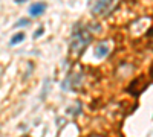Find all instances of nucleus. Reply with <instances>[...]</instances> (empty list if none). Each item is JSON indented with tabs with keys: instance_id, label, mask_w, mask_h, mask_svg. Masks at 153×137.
<instances>
[{
	"instance_id": "nucleus-1",
	"label": "nucleus",
	"mask_w": 153,
	"mask_h": 137,
	"mask_svg": "<svg viewBox=\"0 0 153 137\" xmlns=\"http://www.w3.org/2000/svg\"><path fill=\"white\" fill-rule=\"evenodd\" d=\"M91 34H89L84 27H80L77 26L75 27V32L74 35H72V44H70V50L72 53H75V55H81L84 47L91 43Z\"/></svg>"
},
{
	"instance_id": "nucleus-2",
	"label": "nucleus",
	"mask_w": 153,
	"mask_h": 137,
	"mask_svg": "<svg viewBox=\"0 0 153 137\" xmlns=\"http://www.w3.org/2000/svg\"><path fill=\"white\" fill-rule=\"evenodd\" d=\"M115 5L110 3V2H96L94 6H92V12L95 15H106L112 11V8Z\"/></svg>"
},
{
	"instance_id": "nucleus-3",
	"label": "nucleus",
	"mask_w": 153,
	"mask_h": 137,
	"mask_svg": "<svg viewBox=\"0 0 153 137\" xmlns=\"http://www.w3.org/2000/svg\"><path fill=\"white\" fill-rule=\"evenodd\" d=\"M44 9H46V3H41V2H37V3H32L29 6V14L32 17H38L44 12Z\"/></svg>"
},
{
	"instance_id": "nucleus-4",
	"label": "nucleus",
	"mask_w": 153,
	"mask_h": 137,
	"mask_svg": "<svg viewBox=\"0 0 153 137\" xmlns=\"http://www.w3.org/2000/svg\"><path fill=\"white\" fill-rule=\"evenodd\" d=\"M107 53H109V49H107V46L103 43V44H100V46H98V47H96L95 57H96V58H104Z\"/></svg>"
},
{
	"instance_id": "nucleus-5",
	"label": "nucleus",
	"mask_w": 153,
	"mask_h": 137,
	"mask_svg": "<svg viewBox=\"0 0 153 137\" xmlns=\"http://www.w3.org/2000/svg\"><path fill=\"white\" fill-rule=\"evenodd\" d=\"M25 40V34L23 32H19V34H15L12 38H11V41H9V44L11 46H15V44H19V43H22Z\"/></svg>"
},
{
	"instance_id": "nucleus-6",
	"label": "nucleus",
	"mask_w": 153,
	"mask_h": 137,
	"mask_svg": "<svg viewBox=\"0 0 153 137\" xmlns=\"http://www.w3.org/2000/svg\"><path fill=\"white\" fill-rule=\"evenodd\" d=\"M28 23H29V20H28V18H20V20L15 23V26H14V27H23V26H26Z\"/></svg>"
},
{
	"instance_id": "nucleus-7",
	"label": "nucleus",
	"mask_w": 153,
	"mask_h": 137,
	"mask_svg": "<svg viewBox=\"0 0 153 137\" xmlns=\"http://www.w3.org/2000/svg\"><path fill=\"white\" fill-rule=\"evenodd\" d=\"M41 32H43V29H40L38 32H35V34H34V38H37V37H38V35H40Z\"/></svg>"
},
{
	"instance_id": "nucleus-8",
	"label": "nucleus",
	"mask_w": 153,
	"mask_h": 137,
	"mask_svg": "<svg viewBox=\"0 0 153 137\" xmlns=\"http://www.w3.org/2000/svg\"><path fill=\"white\" fill-rule=\"evenodd\" d=\"M0 78H2V75H0Z\"/></svg>"
}]
</instances>
